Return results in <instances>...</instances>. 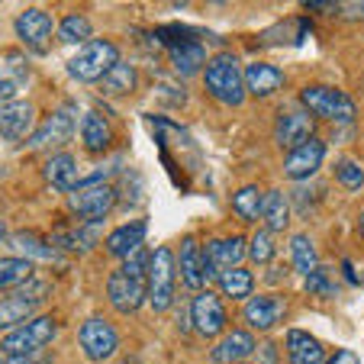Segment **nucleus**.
<instances>
[{
    "label": "nucleus",
    "instance_id": "16",
    "mask_svg": "<svg viewBox=\"0 0 364 364\" xmlns=\"http://www.w3.org/2000/svg\"><path fill=\"white\" fill-rule=\"evenodd\" d=\"M284 313H287V296H281V294H258V296H252V300H245L242 319H245L252 329L268 332V329H274V326L281 323Z\"/></svg>",
    "mask_w": 364,
    "mask_h": 364
},
{
    "label": "nucleus",
    "instance_id": "25",
    "mask_svg": "<svg viewBox=\"0 0 364 364\" xmlns=\"http://www.w3.org/2000/svg\"><path fill=\"white\" fill-rule=\"evenodd\" d=\"M33 313H36V303L33 300H26V296H20V294L4 296V300H0V329L14 332L16 326L29 323V319H33Z\"/></svg>",
    "mask_w": 364,
    "mask_h": 364
},
{
    "label": "nucleus",
    "instance_id": "42",
    "mask_svg": "<svg viewBox=\"0 0 364 364\" xmlns=\"http://www.w3.org/2000/svg\"><path fill=\"white\" fill-rule=\"evenodd\" d=\"M7 239V226H4V220H0V242Z\"/></svg>",
    "mask_w": 364,
    "mask_h": 364
},
{
    "label": "nucleus",
    "instance_id": "33",
    "mask_svg": "<svg viewBox=\"0 0 364 364\" xmlns=\"http://www.w3.org/2000/svg\"><path fill=\"white\" fill-rule=\"evenodd\" d=\"M274 252H277L274 232H271L268 226L255 229L252 239H248V258H252V262H258V264H268L271 258H274Z\"/></svg>",
    "mask_w": 364,
    "mask_h": 364
},
{
    "label": "nucleus",
    "instance_id": "26",
    "mask_svg": "<svg viewBox=\"0 0 364 364\" xmlns=\"http://www.w3.org/2000/svg\"><path fill=\"white\" fill-rule=\"evenodd\" d=\"M262 203H264V193L258 184H245L232 193V213L239 216L242 223H258L262 220Z\"/></svg>",
    "mask_w": 364,
    "mask_h": 364
},
{
    "label": "nucleus",
    "instance_id": "8",
    "mask_svg": "<svg viewBox=\"0 0 364 364\" xmlns=\"http://www.w3.org/2000/svg\"><path fill=\"white\" fill-rule=\"evenodd\" d=\"M248 252V239L245 235H223V239H210L203 245V274L206 284L220 281L223 271L229 268H242V258Z\"/></svg>",
    "mask_w": 364,
    "mask_h": 364
},
{
    "label": "nucleus",
    "instance_id": "37",
    "mask_svg": "<svg viewBox=\"0 0 364 364\" xmlns=\"http://www.w3.org/2000/svg\"><path fill=\"white\" fill-rule=\"evenodd\" d=\"M123 274H129V277H142L145 281V274H149V252H142V248H139V252H132L129 258H126L123 262Z\"/></svg>",
    "mask_w": 364,
    "mask_h": 364
},
{
    "label": "nucleus",
    "instance_id": "41",
    "mask_svg": "<svg viewBox=\"0 0 364 364\" xmlns=\"http://www.w3.org/2000/svg\"><path fill=\"white\" fill-rule=\"evenodd\" d=\"M326 364H358V355H355V351H336V355H332Z\"/></svg>",
    "mask_w": 364,
    "mask_h": 364
},
{
    "label": "nucleus",
    "instance_id": "34",
    "mask_svg": "<svg viewBox=\"0 0 364 364\" xmlns=\"http://www.w3.org/2000/svg\"><path fill=\"white\" fill-rule=\"evenodd\" d=\"M336 181L345 191H361L364 187V168L355 159H338L336 161Z\"/></svg>",
    "mask_w": 364,
    "mask_h": 364
},
{
    "label": "nucleus",
    "instance_id": "1",
    "mask_svg": "<svg viewBox=\"0 0 364 364\" xmlns=\"http://www.w3.org/2000/svg\"><path fill=\"white\" fill-rule=\"evenodd\" d=\"M203 87L210 97H216L226 107H242L245 103V71H242L239 58L229 55V52H220L206 62L203 68Z\"/></svg>",
    "mask_w": 364,
    "mask_h": 364
},
{
    "label": "nucleus",
    "instance_id": "44",
    "mask_svg": "<svg viewBox=\"0 0 364 364\" xmlns=\"http://www.w3.org/2000/svg\"><path fill=\"white\" fill-rule=\"evenodd\" d=\"M0 364H7V355H0Z\"/></svg>",
    "mask_w": 364,
    "mask_h": 364
},
{
    "label": "nucleus",
    "instance_id": "10",
    "mask_svg": "<svg viewBox=\"0 0 364 364\" xmlns=\"http://www.w3.org/2000/svg\"><path fill=\"white\" fill-rule=\"evenodd\" d=\"M226 303H223L220 294L213 290H200L191 303V323H193V332L200 338H216L223 329H226Z\"/></svg>",
    "mask_w": 364,
    "mask_h": 364
},
{
    "label": "nucleus",
    "instance_id": "3",
    "mask_svg": "<svg viewBox=\"0 0 364 364\" xmlns=\"http://www.w3.org/2000/svg\"><path fill=\"white\" fill-rule=\"evenodd\" d=\"M174 281H178V258L168 245L149 252V274H145V290L155 313H165L174 303Z\"/></svg>",
    "mask_w": 364,
    "mask_h": 364
},
{
    "label": "nucleus",
    "instance_id": "15",
    "mask_svg": "<svg viewBox=\"0 0 364 364\" xmlns=\"http://www.w3.org/2000/svg\"><path fill=\"white\" fill-rule=\"evenodd\" d=\"M323 161H326V142L323 139H309V142L296 145V149H290L284 155V174L290 181H306L323 168Z\"/></svg>",
    "mask_w": 364,
    "mask_h": 364
},
{
    "label": "nucleus",
    "instance_id": "27",
    "mask_svg": "<svg viewBox=\"0 0 364 364\" xmlns=\"http://www.w3.org/2000/svg\"><path fill=\"white\" fill-rule=\"evenodd\" d=\"M262 220L271 232H287L290 226V203L281 191H268L264 193V203H262Z\"/></svg>",
    "mask_w": 364,
    "mask_h": 364
},
{
    "label": "nucleus",
    "instance_id": "18",
    "mask_svg": "<svg viewBox=\"0 0 364 364\" xmlns=\"http://www.w3.org/2000/svg\"><path fill=\"white\" fill-rule=\"evenodd\" d=\"M42 181H46L52 191L71 197V193L81 187V171H77L75 155H68V151H52L46 159V165H42Z\"/></svg>",
    "mask_w": 364,
    "mask_h": 364
},
{
    "label": "nucleus",
    "instance_id": "39",
    "mask_svg": "<svg viewBox=\"0 0 364 364\" xmlns=\"http://www.w3.org/2000/svg\"><path fill=\"white\" fill-rule=\"evenodd\" d=\"M258 361H262V364H277L274 342H262V345H258Z\"/></svg>",
    "mask_w": 364,
    "mask_h": 364
},
{
    "label": "nucleus",
    "instance_id": "7",
    "mask_svg": "<svg viewBox=\"0 0 364 364\" xmlns=\"http://www.w3.org/2000/svg\"><path fill=\"white\" fill-rule=\"evenodd\" d=\"M161 42H168V52H171V68L181 77H193L197 71L206 68V48L197 39L193 29H181V26H165L159 33Z\"/></svg>",
    "mask_w": 364,
    "mask_h": 364
},
{
    "label": "nucleus",
    "instance_id": "13",
    "mask_svg": "<svg viewBox=\"0 0 364 364\" xmlns=\"http://www.w3.org/2000/svg\"><path fill=\"white\" fill-rule=\"evenodd\" d=\"M274 139L284 151L296 149V145L316 139V126H313V117L306 113V107H290L277 117V126H274Z\"/></svg>",
    "mask_w": 364,
    "mask_h": 364
},
{
    "label": "nucleus",
    "instance_id": "35",
    "mask_svg": "<svg viewBox=\"0 0 364 364\" xmlns=\"http://www.w3.org/2000/svg\"><path fill=\"white\" fill-rule=\"evenodd\" d=\"M14 245H16V248H23V252H29V262H36V258H48V255H52V248L42 245V242L36 239L33 232H20V235H14Z\"/></svg>",
    "mask_w": 364,
    "mask_h": 364
},
{
    "label": "nucleus",
    "instance_id": "28",
    "mask_svg": "<svg viewBox=\"0 0 364 364\" xmlns=\"http://www.w3.org/2000/svg\"><path fill=\"white\" fill-rule=\"evenodd\" d=\"M29 277H36V262L14 255V258H0V290H16L20 284H26Z\"/></svg>",
    "mask_w": 364,
    "mask_h": 364
},
{
    "label": "nucleus",
    "instance_id": "40",
    "mask_svg": "<svg viewBox=\"0 0 364 364\" xmlns=\"http://www.w3.org/2000/svg\"><path fill=\"white\" fill-rule=\"evenodd\" d=\"M14 94H16V81H10V77H0V107L7 100H14Z\"/></svg>",
    "mask_w": 364,
    "mask_h": 364
},
{
    "label": "nucleus",
    "instance_id": "22",
    "mask_svg": "<svg viewBox=\"0 0 364 364\" xmlns=\"http://www.w3.org/2000/svg\"><path fill=\"white\" fill-rule=\"evenodd\" d=\"M284 87V71L268 62H252L245 68V90L252 97H271Z\"/></svg>",
    "mask_w": 364,
    "mask_h": 364
},
{
    "label": "nucleus",
    "instance_id": "29",
    "mask_svg": "<svg viewBox=\"0 0 364 364\" xmlns=\"http://www.w3.org/2000/svg\"><path fill=\"white\" fill-rule=\"evenodd\" d=\"M229 300H252L255 296V274L248 268H229L216 281Z\"/></svg>",
    "mask_w": 364,
    "mask_h": 364
},
{
    "label": "nucleus",
    "instance_id": "24",
    "mask_svg": "<svg viewBox=\"0 0 364 364\" xmlns=\"http://www.w3.org/2000/svg\"><path fill=\"white\" fill-rule=\"evenodd\" d=\"M81 142H84V149H87L90 155H100V151H107L113 145L110 123H107L100 113H87V117L81 119Z\"/></svg>",
    "mask_w": 364,
    "mask_h": 364
},
{
    "label": "nucleus",
    "instance_id": "12",
    "mask_svg": "<svg viewBox=\"0 0 364 364\" xmlns=\"http://www.w3.org/2000/svg\"><path fill=\"white\" fill-rule=\"evenodd\" d=\"M14 29H16V39H20L29 52L42 55V52L48 48L52 33H55V23H52V16H48L46 10L29 7V10H23V14L14 20Z\"/></svg>",
    "mask_w": 364,
    "mask_h": 364
},
{
    "label": "nucleus",
    "instance_id": "6",
    "mask_svg": "<svg viewBox=\"0 0 364 364\" xmlns=\"http://www.w3.org/2000/svg\"><path fill=\"white\" fill-rule=\"evenodd\" d=\"M58 336V323L52 316H33L29 323L16 326L14 332L4 336V355L7 358H33L39 355L46 345H52Z\"/></svg>",
    "mask_w": 364,
    "mask_h": 364
},
{
    "label": "nucleus",
    "instance_id": "20",
    "mask_svg": "<svg viewBox=\"0 0 364 364\" xmlns=\"http://www.w3.org/2000/svg\"><path fill=\"white\" fill-rule=\"evenodd\" d=\"M258 351V342H255V336L248 329H232L226 332V336L220 338V345L213 348V364H242L248 355H255Z\"/></svg>",
    "mask_w": 364,
    "mask_h": 364
},
{
    "label": "nucleus",
    "instance_id": "9",
    "mask_svg": "<svg viewBox=\"0 0 364 364\" xmlns=\"http://www.w3.org/2000/svg\"><path fill=\"white\" fill-rule=\"evenodd\" d=\"M77 345H81V351L90 361H110L119 348V332H117V326L107 323V319L90 316L87 323L77 329Z\"/></svg>",
    "mask_w": 364,
    "mask_h": 364
},
{
    "label": "nucleus",
    "instance_id": "11",
    "mask_svg": "<svg viewBox=\"0 0 364 364\" xmlns=\"http://www.w3.org/2000/svg\"><path fill=\"white\" fill-rule=\"evenodd\" d=\"M77 132V119H75V110L71 107H58L55 113H48L46 123L26 139L29 149H52L55 151L58 145H65L71 136Z\"/></svg>",
    "mask_w": 364,
    "mask_h": 364
},
{
    "label": "nucleus",
    "instance_id": "31",
    "mask_svg": "<svg viewBox=\"0 0 364 364\" xmlns=\"http://www.w3.org/2000/svg\"><path fill=\"white\" fill-rule=\"evenodd\" d=\"M290 262H294V271H300L303 277H309L313 271H319V255L309 242V235H294L290 239Z\"/></svg>",
    "mask_w": 364,
    "mask_h": 364
},
{
    "label": "nucleus",
    "instance_id": "43",
    "mask_svg": "<svg viewBox=\"0 0 364 364\" xmlns=\"http://www.w3.org/2000/svg\"><path fill=\"white\" fill-rule=\"evenodd\" d=\"M358 232H361V239H364V213H361V220H358Z\"/></svg>",
    "mask_w": 364,
    "mask_h": 364
},
{
    "label": "nucleus",
    "instance_id": "19",
    "mask_svg": "<svg viewBox=\"0 0 364 364\" xmlns=\"http://www.w3.org/2000/svg\"><path fill=\"white\" fill-rule=\"evenodd\" d=\"M178 271L184 277L187 290H203L206 287V274H203V245L197 242V235H184L181 239V252H178Z\"/></svg>",
    "mask_w": 364,
    "mask_h": 364
},
{
    "label": "nucleus",
    "instance_id": "2",
    "mask_svg": "<svg viewBox=\"0 0 364 364\" xmlns=\"http://www.w3.org/2000/svg\"><path fill=\"white\" fill-rule=\"evenodd\" d=\"M119 65V48L117 42L110 39H94L87 46H81L75 55L68 58V75L81 84H100L103 77L110 75L113 68Z\"/></svg>",
    "mask_w": 364,
    "mask_h": 364
},
{
    "label": "nucleus",
    "instance_id": "17",
    "mask_svg": "<svg viewBox=\"0 0 364 364\" xmlns=\"http://www.w3.org/2000/svg\"><path fill=\"white\" fill-rule=\"evenodd\" d=\"M107 296H110L117 313H126V316H129V313H136V309L145 303L149 290H145L142 277H129V274H123V271H117V274L107 277Z\"/></svg>",
    "mask_w": 364,
    "mask_h": 364
},
{
    "label": "nucleus",
    "instance_id": "32",
    "mask_svg": "<svg viewBox=\"0 0 364 364\" xmlns=\"http://www.w3.org/2000/svg\"><path fill=\"white\" fill-rule=\"evenodd\" d=\"M136 77H139V71L132 68L129 62H123V58H119V65L107 77H103L100 84H103V90H107L110 97H119V94H129V90L136 87Z\"/></svg>",
    "mask_w": 364,
    "mask_h": 364
},
{
    "label": "nucleus",
    "instance_id": "38",
    "mask_svg": "<svg viewBox=\"0 0 364 364\" xmlns=\"http://www.w3.org/2000/svg\"><path fill=\"white\" fill-rule=\"evenodd\" d=\"M306 290L309 294H332V284L323 271H313V274L306 277Z\"/></svg>",
    "mask_w": 364,
    "mask_h": 364
},
{
    "label": "nucleus",
    "instance_id": "4",
    "mask_svg": "<svg viewBox=\"0 0 364 364\" xmlns=\"http://www.w3.org/2000/svg\"><path fill=\"white\" fill-rule=\"evenodd\" d=\"M113 206H117V191H113V184L97 181V178L81 181V187L68 197V210L75 213V220L87 223V226L103 223L113 213Z\"/></svg>",
    "mask_w": 364,
    "mask_h": 364
},
{
    "label": "nucleus",
    "instance_id": "23",
    "mask_svg": "<svg viewBox=\"0 0 364 364\" xmlns=\"http://www.w3.org/2000/svg\"><path fill=\"white\" fill-rule=\"evenodd\" d=\"M287 358H290V364H326V348L316 336H309L303 329H290Z\"/></svg>",
    "mask_w": 364,
    "mask_h": 364
},
{
    "label": "nucleus",
    "instance_id": "21",
    "mask_svg": "<svg viewBox=\"0 0 364 364\" xmlns=\"http://www.w3.org/2000/svg\"><path fill=\"white\" fill-rule=\"evenodd\" d=\"M145 232H149V223L145 220H132L117 226L110 235H107V252L117 255V258H129L132 252H139L145 242Z\"/></svg>",
    "mask_w": 364,
    "mask_h": 364
},
{
    "label": "nucleus",
    "instance_id": "30",
    "mask_svg": "<svg viewBox=\"0 0 364 364\" xmlns=\"http://www.w3.org/2000/svg\"><path fill=\"white\" fill-rule=\"evenodd\" d=\"M58 39L62 42H68V46H87V42H94V26H90V20L87 16H81V14H68L62 23H58Z\"/></svg>",
    "mask_w": 364,
    "mask_h": 364
},
{
    "label": "nucleus",
    "instance_id": "5",
    "mask_svg": "<svg viewBox=\"0 0 364 364\" xmlns=\"http://www.w3.org/2000/svg\"><path fill=\"white\" fill-rule=\"evenodd\" d=\"M300 107H306L309 117L329 119V123H351L355 119V100L345 90L329 84H306L300 90Z\"/></svg>",
    "mask_w": 364,
    "mask_h": 364
},
{
    "label": "nucleus",
    "instance_id": "14",
    "mask_svg": "<svg viewBox=\"0 0 364 364\" xmlns=\"http://www.w3.org/2000/svg\"><path fill=\"white\" fill-rule=\"evenodd\" d=\"M36 126V107L29 100H7L0 107V139L4 142H23Z\"/></svg>",
    "mask_w": 364,
    "mask_h": 364
},
{
    "label": "nucleus",
    "instance_id": "36",
    "mask_svg": "<svg viewBox=\"0 0 364 364\" xmlns=\"http://www.w3.org/2000/svg\"><path fill=\"white\" fill-rule=\"evenodd\" d=\"M14 294L26 296V300H33L36 306H39V303L46 300L48 294H52V287H48V281H42V277H29V281H26V284H20V287H16Z\"/></svg>",
    "mask_w": 364,
    "mask_h": 364
}]
</instances>
